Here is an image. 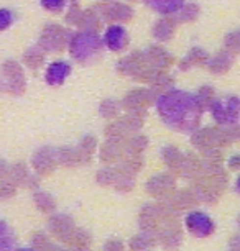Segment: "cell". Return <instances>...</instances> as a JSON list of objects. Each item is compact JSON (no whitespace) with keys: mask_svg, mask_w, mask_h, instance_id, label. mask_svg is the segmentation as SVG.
I'll use <instances>...</instances> for the list:
<instances>
[{"mask_svg":"<svg viewBox=\"0 0 240 251\" xmlns=\"http://www.w3.org/2000/svg\"><path fill=\"white\" fill-rule=\"evenodd\" d=\"M145 3L153 8L155 12L161 13V15H171L181 10L185 5V0H143Z\"/></svg>","mask_w":240,"mask_h":251,"instance_id":"obj_7","label":"cell"},{"mask_svg":"<svg viewBox=\"0 0 240 251\" xmlns=\"http://www.w3.org/2000/svg\"><path fill=\"white\" fill-rule=\"evenodd\" d=\"M66 2L68 0H41V5L46 10H51V12H58V10H63Z\"/></svg>","mask_w":240,"mask_h":251,"instance_id":"obj_9","label":"cell"},{"mask_svg":"<svg viewBox=\"0 0 240 251\" xmlns=\"http://www.w3.org/2000/svg\"><path fill=\"white\" fill-rule=\"evenodd\" d=\"M12 245V236L8 233L7 226L3 224H0V251L7 250Z\"/></svg>","mask_w":240,"mask_h":251,"instance_id":"obj_10","label":"cell"},{"mask_svg":"<svg viewBox=\"0 0 240 251\" xmlns=\"http://www.w3.org/2000/svg\"><path fill=\"white\" fill-rule=\"evenodd\" d=\"M127 41H129V38H127V31H125V28L120 26V25H110L106 30L104 36H102V43H104L106 48L110 50V51L124 50Z\"/></svg>","mask_w":240,"mask_h":251,"instance_id":"obj_5","label":"cell"},{"mask_svg":"<svg viewBox=\"0 0 240 251\" xmlns=\"http://www.w3.org/2000/svg\"><path fill=\"white\" fill-rule=\"evenodd\" d=\"M13 23V13L7 8H0V31L7 30Z\"/></svg>","mask_w":240,"mask_h":251,"instance_id":"obj_8","label":"cell"},{"mask_svg":"<svg viewBox=\"0 0 240 251\" xmlns=\"http://www.w3.org/2000/svg\"><path fill=\"white\" fill-rule=\"evenodd\" d=\"M185 224L187 231L197 236V238H206V236L213 235L215 230L214 220L204 212H191V214H187Z\"/></svg>","mask_w":240,"mask_h":251,"instance_id":"obj_4","label":"cell"},{"mask_svg":"<svg viewBox=\"0 0 240 251\" xmlns=\"http://www.w3.org/2000/svg\"><path fill=\"white\" fill-rule=\"evenodd\" d=\"M235 187H237V191L240 192V176L237 177V182H235Z\"/></svg>","mask_w":240,"mask_h":251,"instance_id":"obj_11","label":"cell"},{"mask_svg":"<svg viewBox=\"0 0 240 251\" xmlns=\"http://www.w3.org/2000/svg\"><path fill=\"white\" fill-rule=\"evenodd\" d=\"M211 115L219 125H235L240 120V99L237 96H220L211 102Z\"/></svg>","mask_w":240,"mask_h":251,"instance_id":"obj_3","label":"cell"},{"mask_svg":"<svg viewBox=\"0 0 240 251\" xmlns=\"http://www.w3.org/2000/svg\"><path fill=\"white\" fill-rule=\"evenodd\" d=\"M22 251H30V250H22Z\"/></svg>","mask_w":240,"mask_h":251,"instance_id":"obj_12","label":"cell"},{"mask_svg":"<svg viewBox=\"0 0 240 251\" xmlns=\"http://www.w3.org/2000/svg\"><path fill=\"white\" fill-rule=\"evenodd\" d=\"M157 112L169 128L189 133L201 122L202 102L194 94L171 89L157 99Z\"/></svg>","mask_w":240,"mask_h":251,"instance_id":"obj_1","label":"cell"},{"mask_svg":"<svg viewBox=\"0 0 240 251\" xmlns=\"http://www.w3.org/2000/svg\"><path fill=\"white\" fill-rule=\"evenodd\" d=\"M69 74H71V64L66 61H54L48 66L45 77L50 86H59L68 79Z\"/></svg>","mask_w":240,"mask_h":251,"instance_id":"obj_6","label":"cell"},{"mask_svg":"<svg viewBox=\"0 0 240 251\" xmlns=\"http://www.w3.org/2000/svg\"><path fill=\"white\" fill-rule=\"evenodd\" d=\"M102 38L92 30L78 31L69 43V51L78 61H86L99 54L102 48Z\"/></svg>","mask_w":240,"mask_h":251,"instance_id":"obj_2","label":"cell"}]
</instances>
